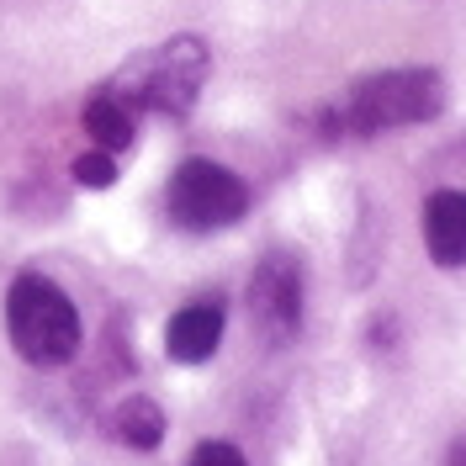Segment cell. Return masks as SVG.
Wrapping results in <instances>:
<instances>
[{
    "label": "cell",
    "instance_id": "cell-4",
    "mask_svg": "<svg viewBox=\"0 0 466 466\" xmlns=\"http://www.w3.org/2000/svg\"><path fill=\"white\" fill-rule=\"evenodd\" d=\"M244 212H249V186L218 159H186L165 180V218L186 233H223L244 223Z\"/></svg>",
    "mask_w": 466,
    "mask_h": 466
},
{
    "label": "cell",
    "instance_id": "cell-7",
    "mask_svg": "<svg viewBox=\"0 0 466 466\" xmlns=\"http://www.w3.org/2000/svg\"><path fill=\"white\" fill-rule=\"evenodd\" d=\"M424 249L440 270H461L466 265V191L445 186L424 202Z\"/></svg>",
    "mask_w": 466,
    "mask_h": 466
},
{
    "label": "cell",
    "instance_id": "cell-2",
    "mask_svg": "<svg viewBox=\"0 0 466 466\" xmlns=\"http://www.w3.org/2000/svg\"><path fill=\"white\" fill-rule=\"evenodd\" d=\"M212 75V48L197 32H175L165 43H154L144 54H133L112 80L106 96H116L133 116H186L202 101V86Z\"/></svg>",
    "mask_w": 466,
    "mask_h": 466
},
{
    "label": "cell",
    "instance_id": "cell-11",
    "mask_svg": "<svg viewBox=\"0 0 466 466\" xmlns=\"http://www.w3.org/2000/svg\"><path fill=\"white\" fill-rule=\"evenodd\" d=\"M186 466H249V461H244V451H238L233 440H202Z\"/></svg>",
    "mask_w": 466,
    "mask_h": 466
},
{
    "label": "cell",
    "instance_id": "cell-6",
    "mask_svg": "<svg viewBox=\"0 0 466 466\" xmlns=\"http://www.w3.org/2000/svg\"><path fill=\"white\" fill-rule=\"evenodd\" d=\"M223 329H228V308L223 302H186L170 323H165V355L175 366H202L218 355L223 345Z\"/></svg>",
    "mask_w": 466,
    "mask_h": 466
},
{
    "label": "cell",
    "instance_id": "cell-9",
    "mask_svg": "<svg viewBox=\"0 0 466 466\" xmlns=\"http://www.w3.org/2000/svg\"><path fill=\"white\" fill-rule=\"evenodd\" d=\"M80 127H86L90 148H106V154H122V148H133V138H138V116L127 112L116 96H106V90H96L86 106H80Z\"/></svg>",
    "mask_w": 466,
    "mask_h": 466
},
{
    "label": "cell",
    "instance_id": "cell-1",
    "mask_svg": "<svg viewBox=\"0 0 466 466\" xmlns=\"http://www.w3.org/2000/svg\"><path fill=\"white\" fill-rule=\"evenodd\" d=\"M451 101L445 75L430 64H403V69H377V75H360L350 80V90L339 101L319 106L313 116V133L339 144V138H381V133H398V127H419V122H435Z\"/></svg>",
    "mask_w": 466,
    "mask_h": 466
},
{
    "label": "cell",
    "instance_id": "cell-3",
    "mask_svg": "<svg viewBox=\"0 0 466 466\" xmlns=\"http://www.w3.org/2000/svg\"><path fill=\"white\" fill-rule=\"evenodd\" d=\"M5 334H11V350L37 371L69 366L80 355V339H86L80 308L43 270H22L11 281V291H5Z\"/></svg>",
    "mask_w": 466,
    "mask_h": 466
},
{
    "label": "cell",
    "instance_id": "cell-10",
    "mask_svg": "<svg viewBox=\"0 0 466 466\" xmlns=\"http://www.w3.org/2000/svg\"><path fill=\"white\" fill-rule=\"evenodd\" d=\"M69 175H75L86 191H106V186H116V180H122V170H116V154H106V148H86V154L69 165Z\"/></svg>",
    "mask_w": 466,
    "mask_h": 466
},
{
    "label": "cell",
    "instance_id": "cell-12",
    "mask_svg": "<svg viewBox=\"0 0 466 466\" xmlns=\"http://www.w3.org/2000/svg\"><path fill=\"white\" fill-rule=\"evenodd\" d=\"M445 466H466V435L456 440V445H451V451H445Z\"/></svg>",
    "mask_w": 466,
    "mask_h": 466
},
{
    "label": "cell",
    "instance_id": "cell-5",
    "mask_svg": "<svg viewBox=\"0 0 466 466\" xmlns=\"http://www.w3.org/2000/svg\"><path fill=\"white\" fill-rule=\"evenodd\" d=\"M244 302H249V323L270 345H291L302 334V260L291 249H265Z\"/></svg>",
    "mask_w": 466,
    "mask_h": 466
},
{
    "label": "cell",
    "instance_id": "cell-8",
    "mask_svg": "<svg viewBox=\"0 0 466 466\" xmlns=\"http://www.w3.org/2000/svg\"><path fill=\"white\" fill-rule=\"evenodd\" d=\"M165 430H170V419H165V408L154 403L148 392H133V398H122L106 413V435L116 445H127V451H159Z\"/></svg>",
    "mask_w": 466,
    "mask_h": 466
}]
</instances>
